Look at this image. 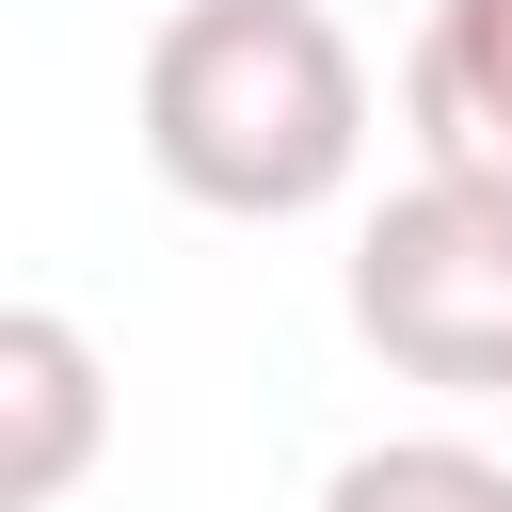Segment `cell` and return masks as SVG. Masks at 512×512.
I'll use <instances>...</instances> for the list:
<instances>
[{
	"label": "cell",
	"instance_id": "1",
	"mask_svg": "<svg viewBox=\"0 0 512 512\" xmlns=\"http://www.w3.org/2000/svg\"><path fill=\"white\" fill-rule=\"evenodd\" d=\"M144 160L176 208L224 224H304L368 160V64L320 0H176L144 32Z\"/></svg>",
	"mask_w": 512,
	"mask_h": 512
},
{
	"label": "cell",
	"instance_id": "5",
	"mask_svg": "<svg viewBox=\"0 0 512 512\" xmlns=\"http://www.w3.org/2000/svg\"><path fill=\"white\" fill-rule=\"evenodd\" d=\"M320 512H512V464L464 448V432H384L320 480Z\"/></svg>",
	"mask_w": 512,
	"mask_h": 512
},
{
	"label": "cell",
	"instance_id": "3",
	"mask_svg": "<svg viewBox=\"0 0 512 512\" xmlns=\"http://www.w3.org/2000/svg\"><path fill=\"white\" fill-rule=\"evenodd\" d=\"M112 464V352L64 304H0V512H48Z\"/></svg>",
	"mask_w": 512,
	"mask_h": 512
},
{
	"label": "cell",
	"instance_id": "4",
	"mask_svg": "<svg viewBox=\"0 0 512 512\" xmlns=\"http://www.w3.org/2000/svg\"><path fill=\"white\" fill-rule=\"evenodd\" d=\"M400 112H416V160L512 176V0H432L400 48Z\"/></svg>",
	"mask_w": 512,
	"mask_h": 512
},
{
	"label": "cell",
	"instance_id": "6",
	"mask_svg": "<svg viewBox=\"0 0 512 512\" xmlns=\"http://www.w3.org/2000/svg\"><path fill=\"white\" fill-rule=\"evenodd\" d=\"M496 416H512V400H496Z\"/></svg>",
	"mask_w": 512,
	"mask_h": 512
},
{
	"label": "cell",
	"instance_id": "2",
	"mask_svg": "<svg viewBox=\"0 0 512 512\" xmlns=\"http://www.w3.org/2000/svg\"><path fill=\"white\" fill-rule=\"evenodd\" d=\"M352 336L432 400H512V176L416 160L352 224Z\"/></svg>",
	"mask_w": 512,
	"mask_h": 512
}]
</instances>
